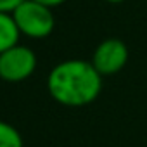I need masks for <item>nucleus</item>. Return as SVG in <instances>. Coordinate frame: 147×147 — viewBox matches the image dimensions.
<instances>
[{
  "label": "nucleus",
  "instance_id": "1a4fd4ad",
  "mask_svg": "<svg viewBox=\"0 0 147 147\" xmlns=\"http://www.w3.org/2000/svg\"><path fill=\"white\" fill-rule=\"evenodd\" d=\"M107 4H121V2H126V0H104Z\"/></svg>",
  "mask_w": 147,
  "mask_h": 147
},
{
  "label": "nucleus",
  "instance_id": "f03ea898",
  "mask_svg": "<svg viewBox=\"0 0 147 147\" xmlns=\"http://www.w3.org/2000/svg\"><path fill=\"white\" fill-rule=\"evenodd\" d=\"M12 18L21 35L33 38V40L47 38L54 31V26H55L52 7L43 5L36 2V0H24V2H21L12 11Z\"/></svg>",
  "mask_w": 147,
  "mask_h": 147
},
{
  "label": "nucleus",
  "instance_id": "423d86ee",
  "mask_svg": "<svg viewBox=\"0 0 147 147\" xmlns=\"http://www.w3.org/2000/svg\"><path fill=\"white\" fill-rule=\"evenodd\" d=\"M0 147H24L21 131L2 119H0Z\"/></svg>",
  "mask_w": 147,
  "mask_h": 147
},
{
  "label": "nucleus",
  "instance_id": "39448f33",
  "mask_svg": "<svg viewBox=\"0 0 147 147\" xmlns=\"http://www.w3.org/2000/svg\"><path fill=\"white\" fill-rule=\"evenodd\" d=\"M21 31L12 18V12H0V54L19 43Z\"/></svg>",
  "mask_w": 147,
  "mask_h": 147
},
{
  "label": "nucleus",
  "instance_id": "0eeeda50",
  "mask_svg": "<svg viewBox=\"0 0 147 147\" xmlns=\"http://www.w3.org/2000/svg\"><path fill=\"white\" fill-rule=\"evenodd\" d=\"M24 0H0V12H12Z\"/></svg>",
  "mask_w": 147,
  "mask_h": 147
},
{
  "label": "nucleus",
  "instance_id": "6e6552de",
  "mask_svg": "<svg viewBox=\"0 0 147 147\" xmlns=\"http://www.w3.org/2000/svg\"><path fill=\"white\" fill-rule=\"evenodd\" d=\"M36 2H40V4H43V5H49V7H59V5H62L64 2H67V0H36Z\"/></svg>",
  "mask_w": 147,
  "mask_h": 147
},
{
  "label": "nucleus",
  "instance_id": "f257e3e1",
  "mask_svg": "<svg viewBox=\"0 0 147 147\" xmlns=\"http://www.w3.org/2000/svg\"><path fill=\"white\" fill-rule=\"evenodd\" d=\"M102 75L90 61L67 59L55 64L47 76L50 97L66 107H83L95 102L102 92Z\"/></svg>",
  "mask_w": 147,
  "mask_h": 147
},
{
  "label": "nucleus",
  "instance_id": "20e7f679",
  "mask_svg": "<svg viewBox=\"0 0 147 147\" xmlns=\"http://www.w3.org/2000/svg\"><path fill=\"white\" fill-rule=\"evenodd\" d=\"M128 57H130V52L123 40L106 38L95 47L90 62L102 76H113V75H118L126 66Z\"/></svg>",
  "mask_w": 147,
  "mask_h": 147
},
{
  "label": "nucleus",
  "instance_id": "7ed1b4c3",
  "mask_svg": "<svg viewBox=\"0 0 147 147\" xmlns=\"http://www.w3.org/2000/svg\"><path fill=\"white\" fill-rule=\"evenodd\" d=\"M36 54L26 45H14L0 54V80L7 83H19L28 80L36 71Z\"/></svg>",
  "mask_w": 147,
  "mask_h": 147
}]
</instances>
